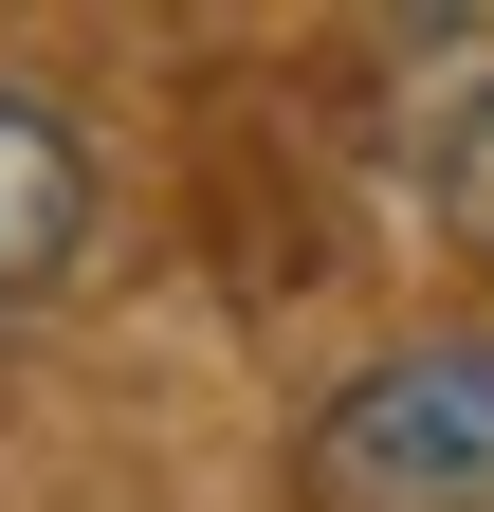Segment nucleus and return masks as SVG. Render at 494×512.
<instances>
[{
	"mask_svg": "<svg viewBox=\"0 0 494 512\" xmlns=\"http://www.w3.org/2000/svg\"><path fill=\"white\" fill-rule=\"evenodd\" d=\"M293 512H494V330L366 348L293 439Z\"/></svg>",
	"mask_w": 494,
	"mask_h": 512,
	"instance_id": "nucleus-1",
	"label": "nucleus"
},
{
	"mask_svg": "<svg viewBox=\"0 0 494 512\" xmlns=\"http://www.w3.org/2000/svg\"><path fill=\"white\" fill-rule=\"evenodd\" d=\"M92 256V147H74V110L0 74V293H55Z\"/></svg>",
	"mask_w": 494,
	"mask_h": 512,
	"instance_id": "nucleus-2",
	"label": "nucleus"
},
{
	"mask_svg": "<svg viewBox=\"0 0 494 512\" xmlns=\"http://www.w3.org/2000/svg\"><path fill=\"white\" fill-rule=\"evenodd\" d=\"M458 220H476V238H494V110H476V128H458Z\"/></svg>",
	"mask_w": 494,
	"mask_h": 512,
	"instance_id": "nucleus-3",
	"label": "nucleus"
}]
</instances>
